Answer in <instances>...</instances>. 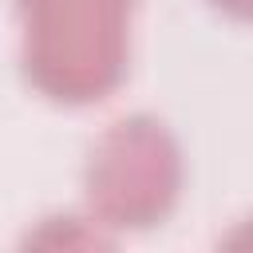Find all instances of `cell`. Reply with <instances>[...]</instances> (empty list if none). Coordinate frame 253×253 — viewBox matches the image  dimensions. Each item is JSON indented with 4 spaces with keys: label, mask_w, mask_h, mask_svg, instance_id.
I'll return each mask as SVG.
<instances>
[{
    "label": "cell",
    "mask_w": 253,
    "mask_h": 253,
    "mask_svg": "<svg viewBox=\"0 0 253 253\" xmlns=\"http://www.w3.org/2000/svg\"><path fill=\"white\" fill-rule=\"evenodd\" d=\"M20 75L51 107L111 99L130 71L138 0H12Z\"/></svg>",
    "instance_id": "cell-1"
},
{
    "label": "cell",
    "mask_w": 253,
    "mask_h": 253,
    "mask_svg": "<svg viewBox=\"0 0 253 253\" xmlns=\"http://www.w3.org/2000/svg\"><path fill=\"white\" fill-rule=\"evenodd\" d=\"M186 194V150L174 126L150 111L111 119L83 158V210L111 233H150L174 217Z\"/></svg>",
    "instance_id": "cell-2"
},
{
    "label": "cell",
    "mask_w": 253,
    "mask_h": 253,
    "mask_svg": "<svg viewBox=\"0 0 253 253\" xmlns=\"http://www.w3.org/2000/svg\"><path fill=\"white\" fill-rule=\"evenodd\" d=\"M16 253H119V233L87 210H51L20 233Z\"/></svg>",
    "instance_id": "cell-3"
},
{
    "label": "cell",
    "mask_w": 253,
    "mask_h": 253,
    "mask_svg": "<svg viewBox=\"0 0 253 253\" xmlns=\"http://www.w3.org/2000/svg\"><path fill=\"white\" fill-rule=\"evenodd\" d=\"M213 253H253V213L237 217L213 245Z\"/></svg>",
    "instance_id": "cell-4"
},
{
    "label": "cell",
    "mask_w": 253,
    "mask_h": 253,
    "mask_svg": "<svg viewBox=\"0 0 253 253\" xmlns=\"http://www.w3.org/2000/svg\"><path fill=\"white\" fill-rule=\"evenodd\" d=\"M210 8L237 24H253V0H210Z\"/></svg>",
    "instance_id": "cell-5"
}]
</instances>
